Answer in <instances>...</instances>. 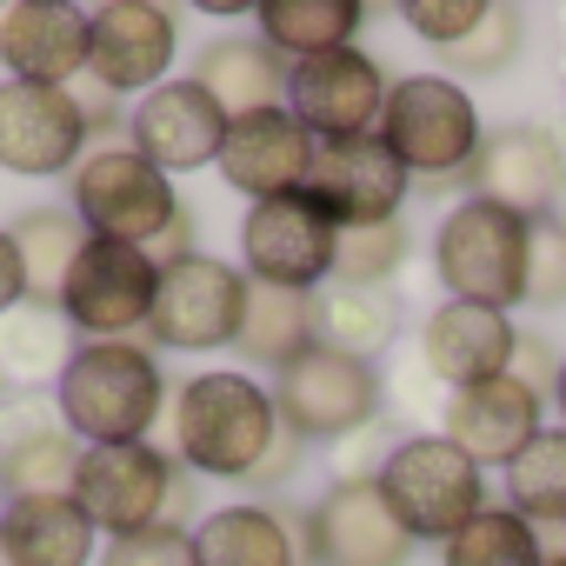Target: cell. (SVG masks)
Wrapping results in <instances>:
<instances>
[{"instance_id":"obj_1","label":"cell","mask_w":566,"mask_h":566,"mask_svg":"<svg viewBox=\"0 0 566 566\" xmlns=\"http://www.w3.org/2000/svg\"><path fill=\"white\" fill-rule=\"evenodd\" d=\"M167 413V374L140 340H81L54 380V420L81 447H134Z\"/></svg>"},{"instance_id":"obj_2","label":"cell","mask_w":566,"mask_h":566,"mask_svg":"<svg viewBox=\"0 0 566 566\" xmlns=\"http://www.w3.org/2000/svg\"><path fill=\"white\" fill-rule=\"evenodd\" d=\"M280 433L287 427H280V413H273V394L253 374H240V367L193 374L174 394V460L187 473L253 480Z\"/></svg>"},{"instance_id":"obj_3","label":"cell","mask_w":566,"mask_h":566,"mask_svg":"<svg viewBox=\"0 0 566 566\" xmlns=\"http://www.w3.org/2000/svg\"><path fill=\"white\" fill-rule=\"evenodd\" d=\"M526 247H533V220L493 200H460L447 207L433 233V273H440L447 301L513 314L526 301Z\"/></svg>"},{"instance_id":"obj_4","label":"cell","mask_w":566,"mask_h":566,"mask_svg":"<svg viewBox=\"0 0 566 566\" xmlns=\"http://www.w3.org/2000/svg\"><path fill=\"white\" fill-rule=\"evenodd\" d=\"M380 140L394 147V160H400L413 180L453 187V180L473 167L486 127H480L473 94H467L453 74H400V81L387 87Z\"/></svg>"},{"instance_id":"obj_5","label":"cell","mask_w":566,"mask_h":566,"mask_svg":"<svg viewBox=\"0 0 566 566\" xmlns=\"http://www.w3.org/2000/svg\"><path fill=\"white\" fill-rule=\"evenodd\" d=\"M374 480H380L387 506L400 513V526L413 539H433V546H447L486 506V473L447 433H407V440H394Z\"/></svg>"},{"instance_id":"obj_6","label":"cell","mask_w":566,"mask_h":566,"mask_svg":"<svg viewBox=\"0 0 566 566\" xmlns=\"http://www.w3.org/2000/svg\"><path fill=\"white\" fill-rule=\"evenodd\" d=\"M67 207L87 227V240H114V247H147L187 213L174 180L160 167H147L134 147H101L67 174Z\"/></svg>"},{"instance_id":"obj_7","label":"cell","mask_w":566,"mask_h":566,"mask_svg":"<svg viewBox=\"0 0 566 566\" xmlns=\"http://www.w3.org/2000/svg\"><path fill=\"white\" fill-rule=\"evenodd\" d=\"M273 413L301 447L307 440H354L380 420V374L354 354H334V347H307L294 354L287 367L273 374Z\"/></svg>"},{"instance_id":"obj_8","label":"cell","mask_w":566,"mask_h":566,"mask_svg":"<svg viewBox=\"0 0 566 566\" xmlns=\"http://www.w3.org/2000/svg\"><path fill=\"white\" fill-rule=\"evenodd\" d=\"M240 314H247V273L233 260H213V253L160 260V287H154V314H147L154 347H174V354L233 347Z\"/></svg>"},{"instance_id":"obj_9","label":"cell","mask_w":566,"mask_h":566,"mask_svg":"<svg viewBox=\"0 0 566 566\" xmlns=\"http://www.w3.org/2000/svg\"><path fill=\"white\" fill-rule=\"evenodd\" d=\"M174 493H180V467H174L154 440H134V447H87L81 467H74V500H81V513L94 520V533H107V539L167 526Z\"/></svg>"},{"instance_id":"obj_10","label":"cell","mask_w":566,"mask_h":566,"mask_svg":"<svg viewBox=\"0 0 566 566\" xmlns=\"http://www.w3.org/2000/svg\"><path fill=\"white\" fill-rule=\"evenodd\" d=\"M154 287H160V260L147 247L87 240L61 287V314L81 340H127L134 327H147Z\"/></svg>"},{"instance_id":"obj_11","label":"cell","mask_w":566,"mask_h":566,"mask_svg":"<svg viewBox=\"0 0 566 566\" xmlns=\"http://www.w3.org/2000/svg\"><path fill=\"white\" fill-rule=\"evenodd\" d=\"M334 240H340V227H334L307 193L260 200V207H247V220H240V260H247V280H253V287L314 294L321 280H334Z\"/></svg>"},{"instance_id":"obj_12","label":"cell","mask_w":566,"mask_h":566,"mask_svg":"<svg viewBox=\"0 0 566 566\" xmlns=\"http://www.w3.org/2000/svg\"><path fill=\"white\" fill-rule=\"evenodd\" d=\"M87 160V107L74 87L0 81V174L61 180Z\"/></svg>"},{"instance_id":"obj_13","label":"cell","mask_w":566,"mask_h":566,"mask_svg":"<svg viewBox=\"0 0 566 566\" xmlns=\"http://www.w3.org/2000/svg\"><path fill=\"white\" fill-rule=\"evenodd\" d=\"M387 87L394 81L374 54L334 48V54H314V61L287 67V114L314 140H360V134H380Z\"/></svg>"},{"instance_id":"obj_14","label":"cell","mask_w":566,"mask_h":566,"mask_svg":"<svg viewBox=\"0 0 566 566\" xmlns=\"http://www.w3.org/2000/svg\"><path fill=\"white\" fill-rule=\"evenodd\" d=\"M467 187L473 200H493L520 220H546L566 207V140L539 120H506L480 140Z\"/></svg>"},{"instance_id":"obj_15","label":"cell","mask_w":566,"mask_h":566,"mask_svg":"<svg viewBox=\"0 0 566 566\" xmlns=\"http://www.w3.org/2000/svg\"><path fill=\"white\" fill-rule=\"evenodd\" d=\"M174 54H180V28L154 0H107L87 14V74L101 94H154L160 81H174Z\"/></svg>"},{"instance_id":"obj_16","label":"cell","mask_w":566,"mask_h":566,"mask_svg":"<svg viewBox=\"0 0 566 566\" xmlns=\"http://www.w3.org/2000/svg\"><path fill=\"white\" fill-rule=\"evenodd\" d=\"M307 559L314 566H407L413 533L387 506L380 480H334L307 513Z\"/></svg>"},{"instance_id":"obj_17","label":"cell","mask_w":566,"mask_h":566,"mask_svg":"<svg viewBox=\"0 0 566 566\" xmlns=\"http://www.w3.org/2000/svg\"><path fill=\"white\" fill-rule=\"evenodd\" d=\"M407 193H413V174L394 160V147H387L380 134L321 140L307 200H314L334 227H380V220H400Z\"/></svg>"},{"instance_id":"obj_18","label":"cell","mask_w":566,"mask_h":566,"mask_svg":"<svg viewBox=\"0 0 566 566\" xmlns=\"http://www.w3.org/2000/svg\"><path fill=\"white\" fill-rule=\"evenodd\" d=\"M314 154L321 140L287 114V107H260V114H240L227 120V140H220V180L233 193H247L253 207L260 200H287V193H307L314 180Z\"/></svg>"},{"instance_id":"obj_19","label":"cell","mask_w":566,"mask_h":566,"mask_svg":"<svg viewBox=\"0 0 566 566\" xmlns=\"http://www.w3.org/2000/svg\"><path fill=\"white\" fill-rule=\"evenodd\" d=\"M220 140H227V114H220V101L193 74L187 81H160L127 114V147L147 167H160L167 180L174 174H193V167H213L220 160Z\"/></svg>"},{"instance_id":"obj_20","label":"cell","mask_w":566,"mask_h":566,"mask_svg":"<svg viewBox=\"0 0 566 566\" xmlns=\"http://www.w3.org/2000/svg\"><path fill=\"white\" fill-rule=\"evenodd\" d=\"M539 413H546V400H539L526 380L500 374V380H480V387L447 394L440 433L486 473V467H513V460L539 440Z\"/></svg>"},{"instance_id":"obj_21","label":"cell","mask_w":566,"mask_h":566,"mask_svg":"<svg viewBox=\"0 0 566 566\" xmlns=\"http://www.w3.org/2000/svg\"><path fill=\"white\" fill-rule=\"evenodd\" d=\"M513 314H493V307H467V301H440L420 327V367L460 394V387H480V380H500L513 374Z\"/></svg>"},{"instance_id":"obj_22","label":"cell","mask_w":566,"mask_h":566,"mask_svg":"<svg viewBox=\"0 0 566 566\" xmlns=\"http://www.w3.org/2000/svg\"><path fill=\"white\" fill-rule=\"evenodd\" d=\"M0 67H8V81L67 87L74 74H87V14L67 8V0L0 8Z\"/></svg>"},{"instance_id":"obj_23","label":"cell","mask_w":566,"mask_h":566,"mask_svg":"<svg viewBox=\"0 0 566 566\" xmlns=\"http://www.w3.org/2000/svg\"><path fill=\"white\" fill-rule=\"evenodd\" d=\"M94 520L74 493H34L0 506V553L8 566H94Z\"/></svg>"},{"instance_id":"obj_24","label":"cell","mask_w":566,"mask_h":566,"mask_svg":"<svg viewBox=\"0 0 566 566\" xmlns=\"http://www.w3.org/2000/svg\"><path fill=\"white\" fill-rule=\"evenodd\" d=\"M193 81L220 101L227 120L260 114V107H287V61H280L260 34H220L193 54Z\"/></svg>"},{"instance_id":"obj_25","label":"cell","mask_w":566,"mask_h":566,"mask_svg":"<svg viewBox=\"0 0 566 566\" xmlns=\"http://www.w3.org/2000/svg\"><path fill=\"white\" fill-rule=\"evenodd\" d=\"M81 440L48 413H0V493L34 500V493H74Z\"/></svg>"},{"instance_id":"obj_26","label":"cell","mask_w":566,"mask_h":566,"mask_svg":"<svg viewBox=\"0 0 566 566\" xmlns=\"http://www.w3.org/2000/svg\"><path fill=\"white\" fill-rule=\"evenodd\" d=\"M360 21H367L360 0H260V8H253L260 41L287 67L314 61V54H334V48H354Z\"/></svg>"},{"instance_id":"obj_27","label":"cell","mask_w":566,"mask_h":566,"mask_svg":"<svg viewBox=\"0 0 566 566\" xmlns=\"http://www.w3.org/2000/svg\"><path fill=\"white\" fill-rule=\"evenodd\" d=\"M193 559L200 566H301L294 559V533L273 506H213L193 526Z\"/></svg>"},{"instance_id":"obj_28","label":"cell","mask_w":566,"mask_h":566,"mask_svg":"<svg viewBox=\"0 0 566 566\" xmlns=\"http://www.w3.org/2000/svg\"><path fill=\"white\" fill-rule=\"evenodd\" d=\"M8 240L21 253V273H28V301L34 307H61V287L87 247V227L74 220V207H28L8 220Z\"/></svg>"},{"instance_id":"obj_29","label":"cell","mask_w":566,"mask_h":566,"mask_svg":"<svg viewBox=\"0 0 566 566\" xmlns=\"http://www.w3.org/2000/svg\"><path fill=\"white\" fill-rule=\"evenodd\" d=\"M400 334V307L387 287H327L314 294V340L334 354H354L374 367V354H387Z\"/></svg>"},{"instance_id":"obj_30","label":"cell","mask_w":566,"mask_h":566,"mask_svg":"<svg viewBox=\"0 0 566 566\" xmlns=\"http://www.w3.org/2000/svg\"><path fill=\"white\" fill-rule=\"evenodd\" d=\"M247 360L260 367H287L294 354L314 347V294H294V287H253L247 280V314H240V340H233Z\"/></svg>"},{"instance_id":"obj_31","label":"cell","mask_w":566,"mask_h":566,"mask_svg":"<svg viewBox=\"0 0 566 566\" xmlns=\"http://www.w3.org/2000/svg\"><path fill=\"white\" fill-rule=\"evenodd\" d=\"M74 360V327L61 307L21 301L14 314H0V374L8 380H61Z\"/></svg>"},{"instance_id":"obj_32","label":"cell","mask_w":566,"mask_h":566,"mask_svg":"<svg viewBox=\"0 0 566 566\" xmlns=\"http://www.w3.org/2000/svg\"><path fill=\"white\" fill-rule=\"evenodd\" d=\"M506 506L533 526H566V427H539V440L506 467Z\"/></svg>"},{"instance_id":"obj_33","label":"cell","mask_w":566,"mask_h":566,"mask_svg":"<svg viewBox=\"0 0 566 566\" xmlns=\"http://www.w3.org/2000/svg\"><path fill=\"white\" fill-rule=\"evenodd\" d=\"M440 566H546L539 553V533L533 520H520L513 506H480L447 546H440Z\"/></svg>"},{"instance_id":"obj_34","label":"cell","mask_w":566,"mask_h":566,"mask_svg":"<svg viewBox=\"0 0 566 566\" xmlns=\"http://www.w3.org/2000/svg\"><path fill=\"white\" fill-rule=\"evenodd\" d=\"M407 220H380V227H340L334 240V287H387L407 266Z\"/></svg>"},{"instance_id":"obj_35","label":"cell","mask_w":566,"mask_h":566,"mask_svg":"<svg viewBox=\"0 0 566 566\" xmlns=\"http://www.w3.org/2000/svg\"><path fill=\"white\" fill-rule=\"evenodd\" d=\"M520 28H526V21H520L513 8H493V14H486V21L460 41V48H447L453 81H460V74H500V67L520 54Z\"/></svg>"},{"instance_id":"obj_36","label":"cell","mask_w":566,"mask_h":566,"mask_svg":"<svg viewBox=\"0 0 566 566\" xmlns=\"http://www.w3.org/2000/svg\"><path fill=\"white\" fill-rule=\"evenodd\" d=\"M526 301H533V307H566V220H559V213L533 220V247H526Z\"/></svg>"},{"instance_id":"obj_37","label":"cell","mask_w":566,"mask_h":566,"mask_svg":"<svg viewBox=\"0 0 566 566\" xmlns=\"http://www.w3.org/2000/svg\"><path fill=\"white\" fill-rule=\"evenodd\" d=\"M101 566H200V559H193V533H187L180 520H167V526L107 539V546H101Z\"/></svg>"},{"instance_id":"obj_38","label":"cell","mask_w":566,"mask_h":566,"mask_svg":"<svg viewBox=\"0 0 566 566\" xmlns=\"http://www.w3.org/2000/svg\"><path fill=\"white\" fill-rule=\"evenodd\" d=\"M486 14H493L486 0H407V8H400V21H407L420 41H433L440 54H447V48H460Z\"/></svg>"},{"instance_id":"obj_39","label":"cell","mask_w":566,"mask_h":566,"mask_svg":"<svg viewBox=\"0 0 566 566\" xmlns=\"http://www.w3.org/2000/svg\"><path fill=\"white\" fill-rule=\"evenodd\" d=\"M559 354H553V340H539V334H520L513 340V380H526L539 400H553V387H559Z\"/></svg>"},{"instance_id":"obj_40","label":"cell","mask_w":566,"mask_h":566,"mask_svg":"<svg viewBox=\"0 0 566 566\" xmlns=\"http://www.w3.org/2000/svg\"><path fill=\"white\" fill-rule=\"evenodd\" d=\"M28 301V273H21V253L8 240V227H0V314H14Z\"/></svg>"},{"instance_id":"obj_41","label":"cell","mask_w":566,"mask_h":566,"mask_svg":"<svg viewBox=\"0 0 566 566\" xmlns=\"http://www.w3.org/2000/svg\"><path fill=\"white\" fill-rule=\"evenodd\" d=\"M294 460H301V440H294V433H280V440H273V453L260 460V473H253L247 486H280V480L294 473Z\"/></svg>"},{"instance_id":"obj_42","label":"cell","mask_w":566,"mask_h":566,"mask_svg":"<svg viewBox=\"0 0 566 566\" xmlns=\"http://www.w3.org/2000/svg\"><path fill=\"white\" fill-rule=\"evenodd\" d=\"M553 407H559V427H566V367H559V387H553Z\"/></svg>"},{"instance_id":"obj_43","label":"cell","mask_w":566,"mask_h":566,"mask_svg":"<svg viewBox=\"0 0 566 566\" xmlns=\"http://www.w3.org/2000/svg\"><path fill=\"white\" fill-rule=\"evenodd\" d=\"M0 413H8V374H0Z\"/></svg>"},{"instance_id":"obj_44","label":"cell","mask_w":566,"mask_h":566,"mask_svg":"<svg viewBox=\"0 0 566 566\" xmlns=\"http://www.w3.org/2000/svg\"><path fill=\"white\" fill-rule=\"evenodd\" d=\"M546 566H566V559H546Z\"/></svg>"},{"instance_id":"obj_45","label":"cell","mask_w":566,"mask_h":566,"mask_svg":"<svg viewBox=\"0 0 566 566\" xmlns=\"http://www.w3.org/2000/svg\"><path fill=\"white\" fill-rule=\"evenodd\" d=\"M0 506H8V493H0Z\"/></svg>"},{"instance_id":"obj_46","label":"cell","mask_w":566,"mask_h":566,"mask_svg":"<svg viewBox=\"0 0 566 566\" xmlns=\"http://www.w3.org/2000/svg\"><path fill=\"white\" fill-rule=\"evenodd\" d=\"M559 220H566V207H559Z\"/></svg>"}]
</instances>
